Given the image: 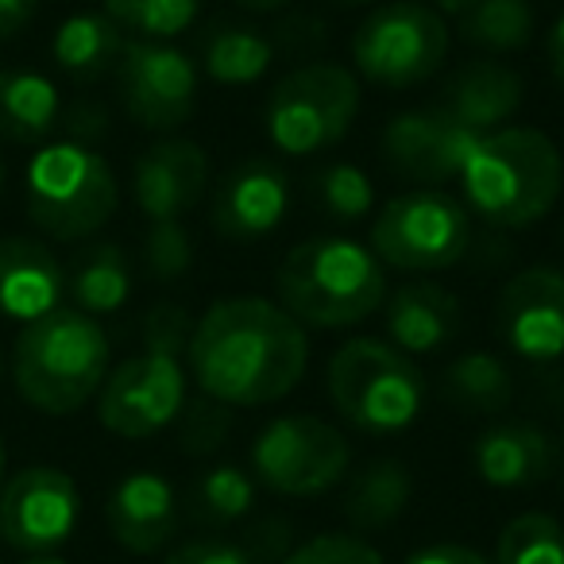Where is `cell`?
<instances>
[{
    "label": "cell",
    "instance_id": "cell-8",
    "mask_svg": "<svg viewBox=\"0 0 564 564\" xmlns=\"http://www.w3.org/2000/svg\"><path fill=\"white\" fill-rule=\"evenodd\" d=\"M356 112H360V78L348 66L310 63L271 89L263 120L274 148L306 159L345 140Z\"/></svg>",
    "mask_w": 564,
    "mask_h": 564
},
{
    "label": "cell",
    "instance_id": "cell-45",
    "mask_svg": "<svg viewBox=\"0 0 564 564\" xmlns=\"http://www.w3.org/2000/svg\"><path fill=\"white\" fill-rule=\"evenodd\" d=\"M4 460L9 456H4V441H0V491H4Z\"/></svg>",
    "mask_w": 564,
    "mask_h": 564
},
{
    "label": "cell",
    "instance_id": "cell-35",
    "mask_svg": "<svg viewBox=\"0 0 564 564\" xmlns=\"http://www.w3.org/2000/svg\"><path fill=\"white\" fill-rule=\"evenodd\" d=\"M143 263L159 282H174L194 267V243L182 220H155L143 240Z\"/></svg>",
    "mask_w": 564,
    "mask_h": 564
},
{
    "label": "cell",
    "instance_id": "cell-15",
    "mask_svg": "<svg viewBox=\"0 0 564 564\" xmlns=\"http://www.w3.org/2000/svg\"><path fill=\"white\" fill-rule=\"evenodd\" d=\"M499 333L510 352L533 364L564 356V271L525 267L499 294Z\"/></svg>",
    "mask_w": 564,
    "mask_h": 564
},
{
    "label": "cell",
    "instance_id": "cell-10",
    "mask_svg": "<svg viewBox=\"0 0 564 564\" xmlns=\"http://www.w3.org/2000/svg\"><path fill=\"white\" fill-rule=\"evenodd\" d=\"M352 445L333 422L314 414H286L267 422L251 441V471L274 495L314 499L348 476Z\"/></svg>",
    "mask_w": 564,
    "mask_h": 564
},
{
    "label": "cell",
    "instance_id": "cell-17",
    "mask_svg": "<svg viewBox=\"0 0 564 564\" xmlns=\"http://www.w3.org/2000/svg\"><path fill=\"white\" fill-rule=\"evenodd\" d=\"M286 205H291L286 174L267 159H248L220 178L213 194V228L225 240L251 243L282 225Z\"/></svg>",
    "mask_w": 564,
    "mask_h": 564
},
{
    "label": "cell",
    "instance_id": "cell-7",
    "mask_svg": "<svg viewBox=\"0 0 564 564\" xmlns=\"http://www.w3.org/2000/svg\"><path fill=\"white\" fill-rule=\"evenodd\" d=\"M28 213L51 240H86L101 232L120 205V186L105 155L86 143H47L24 174Z\"/></svg>",
    "mask_w": 564,
    "mask_h": 564
},
{
    "label": "cell",
    "instance_id": "cell-5",
    "mask_svg": "<svg viewBox=\"0 0 564 564\" xmlns=\"http://www.w3.org/2000/svg\"><path fill=\"white\" fill-rule=\"evenodd\" d=\"M112 371V348L97 317L74 306L32 322L12 352V379L28 406L66 417L97 399Z\"/></svg>",
    "mask_w": 564,
    "mask_h": 564
},
{
    "label": "cell",
    "instance_id": "cell-42",
    "mask_svg": "<svg viewBox=\"0 0 564 564\" xmlns=\"http://www.w3.org/2000/svg\"><path fill=\"white\" fill-rule=\"evenodd\" d=\"M236 4L248 12H274V9H282V4H291V0H236Z\"/></svg>",
    "mask_w": 564,
    "mask_h": 564
},
{
    "label": "cell",
    "instance_id": "cell-16",
    "mask_svg": "<svg viewBox=\"0 0 564 564\" xmlns=\"http://www.w3.org/2000/svg\"><path fill=\"white\" fill-rule=\"evenodd\" d=\"M209 186V155L194 140L151 143L132 166V197L143 217L182 220Z\"/></svg>",
    "mask_w": 564,
    "mask_h": 564
},
{
    "label": "cell",
    "instance_id": "cell-29",
    "mask_svg": "<svg viewBox=\"0 0 564 564\" xmlns=\"http://www.w3.org/2000/svg\"><path fill=\"white\" fill-rule=\"evenodd\" d=\"M274 63V47L263 32L220 24L202 47V66L217 86H256Z\"/></svg>",
    "mask_w": 564,
    "mask_h": 564
},
{
    "label": "cell",
    "instance_id": "cell-25",
    "mask_svg": "<svg viewBox=\"0 0 564 564\" xmlns=\"http://www.w3.org/2000/svg\"><path fill=\"white\" fill-rule=\"evenodd\" d=\"M63 97L40 70H0V135L12 143H40L55 132Z\"/></svg>",
    "mask_w": 564,
    "mask_h": 564
},
{
    "label": "cell",
    "instance_id": "cell-41",
    "mask_svg": "<svg viewBox=\"0 0 564 564\" xmlns=\"http://www.w3.org/2000/svg\"><path fill=\"white\" fill-rule=\"evenodd\" d=\"M549 70H553L556 86L564 89V12L556 17V24L549 28Z\"/></svg>",
    "mask_w": 564,
    "mask_h": 564
},
{
    "label": "cell",
    "instance_id": "cell-47",
    "mask_svg": "<svg viewBox=\"0 0 564 564\" xmlns=\"http://www.w3.org/2000/svg\"><path fill=\"white\" fill-rule=\"evenodd\" d=\"M0 371H4V360H0Z\"/></svg>",
    "mask_w": 564,
    "mask_h": 564
},
{
    "label": "cell",
    "instance_id": "cell-37",
    "mask_svg": "<svg viewBox=\"0 0 564 564\" xmlns=\"http://www.w3.org/2000/svg\"><path fill=\"white\" fill-rule=\"evenodd\" d=\"M240 545L251 556V564H282L294 549V525L279 514H267L256 525H248Z\"/></svg>",
    "mask_w": 564,
    "mask_h": 564
},
{
    "label": "cell",
    "instance_id": "cell-11",
    "mask_svg": "<svg viewBox=\"0 0 564 564\" xmlns=\"http://www.w3.org/2000/svg\"><path fill=\"white\" fill-rule=\"evenodd\" d=\"M471 243V217L445 189H410L379 209L368 248L399 271H445Z\"/></svg>",
    "mask_w": 564,
    "mask_h": 564
},
{
    "label": "cell",
    "instance_id": "cell-4",
    "mask_svg": "<svg viewBox=\"0 0 564 564\" xmlns=\"http://www.w3.org/2000/svg\"><path fill=\"white\" fill-rule=\"evenodd\" d=\"M279 306L299 325L348 329L387 302V274L368 243L348 236H314L282 259L274 274Z\"/></svg>",
    "mask_w": 564,
    "mask_h": 564
},
{
    "label": "cell",
    "instance_id": "cell-32",
    "mask_svg": "<svg viewBox=\"0 0 564 564\" xmlns=\"http://www.w3.org/2000/svg\"><path fill=\"white\" fill-rule=\"evenodd\" d=\"M491 564H564V530L545 510H525L502 525Z\"/></svg>",
    "mask_w": 564,
    "mask_h": 564
},
{
    "label": "cell",
    "instance_id": "cell-21",
    "mask_svg": "<svg viewBox=\"0 0 564 564\" xmlns=\"http://www.w3.org/2000/svg\"><path fill=\"white\" fill-rule=\"evenodd\" d=\"M437 109L479 135L499 132L522 109V78L510 66L479 58V63L460 66L445 82V89L437 97Z\"/></svg>",
    "mask_w": 564,
    "mask_h": 564
},
{
    "label": "cell",
    "instance_id": "cell-20",
    "mask_svg": "<svg viewBox=\"0 0 564 564\" xmlns=\"http://www.w3.org/2000/svg\"><path fill=\"white\" fill-rule=\"evenodd\" d=\"M387 345L406 356H430L445 348L460 329V302L441 282L414 279L383 302Z\"/></svg>",
    "mask_w": 564,
    "mask_h": 564
},
{
    "label": "cell",
    "instance_id": "cell-19",
    "mask_svg": "<svg viewBox=\"0 0 564 564\" xmlns=\"http://www.w3.org/2000/svg\"><path fill=\"white\" fill-rule=\"evenodd\" d=\"M66 271L55 251L28 236L0 240V314L12 322H40L63 306Z\"/></svg>",
    "mask_w": 564,
    "mask_h": 564
},
{
    "label": "cell",
    "instance_id": "cell-43",
    "mask_svg": "<svg viewBox=\"0 0 564 564\" xmlns=\"http://www.w3.org/2000/svg\"><path fill=\"white\" fill-rule=\"evenodd\" d=\"M24 564H70V561H63V556H32V561H24Z\"/></svg>",
    "mask_w": 564,
    "mask_h": 564
},
{
    "label": "cell",
    "instance_id": "cell-40",
    "mask_svg": "<svg viewBox=\"0 0 564 564\" xmlns=\"http://www.w3.org/2000/svg\"><path fill=\"white\" fill-rule=\"evenodd\" d=\"M40 0H0V40H12L32 24Z\"/></svg>",
    "mask_w": 564,
    "mask_h": 564
},
{
    "label": "cell",
    "instance_id": "cell-24",
    "mask_svg": "<svg viewBox=\"0 0 564 564\" xmlns=\"http://www.w3.org/2000/svg\"><path fill=\"white\" fill-rule=\"evenodd\" d=\"M441 17L460 32L471 47L522 51L533 40V4L530 0H441Z\"/></svg>",
    "mask_w": 564,
    "mask_h": 564
},
{
    "label": "cell",
    "instance_id": "cell-14",
    "mask_svg": "<svg viewBox=\"0 0 564 564\" xmlns=\"http://www.w3.org/2000/svg\"><path fill=\"white\" fill-rule=\"evenodd\" d=\"M484 140L471 128L456 124L437 105L399 112L383 128V155L402 178L422 182V189H437L441 182L460 178L471 148Z\"/></svg>",
    "mask_w": 564,
    "mask_h": 564
},
{
    "label": "cell",
    "instance_id": "cell-34",
    "mask_svg": "<svg viewBox=\"0 0 564 564\" xmlns=\"http://www.w3.org/2000/svg\"><path fill=\"white\" fill-rule=\"evenodd\" d=\"M178 417H182L178 441L189 456H213L228 437H232V406L209 399V394L186 402Z\"/></svg>",
    "mask_w": 564,
    "mask_h": 564
},
{
    "label": "cell",
    "instance_id": "cell-39",
    "mask_svg": "<svg viewBox=\"0 0 564 564\" xmlns=\"http://www.w3.org/2000/svg\"><path fill=\"white\" fill-rule=\"evenodd\" d=\"M406 564H491V561L484 553H476V549L445 541V545H425L417 553H410Z\"/></svg>",
    "mask_w": 564,
    "mask_h": 564
},
{
    "label": "cell",
    "instance_id": "cell-23",
    "mask_svg": "<svg viewBox=\"0 0 564 564\" xmlns=\"http://www.w3.org/2000/svg\"><path fill=\"white\" fill-rule=\"evenodd\" d=\"M410 499H414V476L402 460H371L348 479V491H345V518L352 522V530H387L394 525L402 514H406Z\"/></svg>",
    "mask_w": 564,
    "mask_h": 564
},
{
    "label": "cell",
    "instance_id": "cell-12",
    "mask_svg": "<svg viewBox=\"0 0 564 564\" xmlns=\"http://www.w3.org/2000/svg\"><path fill=\"white\" fill-rule=\"evenodd\" d=\"M120 101L148 132H174L197 109V66L171 43L132 40L117 63Z\"/></svg>",
    "mask_w": 564,
    "mask_h": 564
},
{
    "label": "cell",
    "instance_id": "cell-18",
    "mask_svg": "<svg viewBox=\"0 0 564 564\" xmlns=\"http://www.w3.org/2000/svg\"><path fill=\"white\" fill-rule=\"evenodd\" d=\"M105 518L120 549L151 556L171 545V538L178 533V495L171 479H163L159 471H132L112 487Z\"/></svg>",
    "mask_w": 564,
    "mask_h": 564
},
{
    "label": "cell",
    "instance_id": "cell-33",
    "mask_svg": "<svg viewBox=\"0 0 564 564\" xmlns=\"http://www.w3.org/2000/svg\"><path fill=\"white\" fill-rule=\"evenodd\" d=\"M314 197L325 209V217L337 225H356L368 213H376V182L356 163H329L317 171Z\"/></svg>",
    "mask_w": 564,
    "mask_h": 564
},
{
    "label": "cell",
    "instance_id": "cell-30",
    "mask_svg": "<svg viewBox=\"0 0 564 564\" xmlns=\"http://www.w3.org/2000/svg\"><path fill=\"white\" fill-rule=\"evenodd\" d=\"M251 507H256V479L236 464H217L202 471L189 491V510L205 525L240 522L243 514H251Z\"/></svg>",
    "mask_w": 564,
    "mask_h": 564
},
{
    "label": "cell",
    "instance_id": "cell-22",
    "mask_svg": "<svg viewBox=\"0 0 564 564\" xmlns=\"http://www.w3.org/2000/svg\"><path fill=\"white\" fill-rule=\"evenodd\" d=\"M479 479L499 491H522L553 471V441L530 422H495L471 448Z\"/></svg>",
    "mask_w": 564,
    "mask_h": 564
},
{
    "label": "cell",
    "instance_id": "cell-2",
    "mask_svg": "<svg viewBox=\"0 0 564 564\" xmlns=\"http://www.w3.org/2000/svg\"><path fill=\"white\" fill-rule=\"evenodd\" d=\"M456 182L479 220L495 228H530L553 213L564 186V163L545 132L507 124L471 148Z\"/></svg>",
    "mask_w": 564,
    "mask_h": 564
},
{
    "label": "cell",
    "instance_id": "cell-6",
    "mask_svg": "<svg viewBox=\"0 0 564 564\" xmlns=\"http://www.w3.org/2000/svg\"><path fill=\"white\" fill-rule=\"evenodd\" d=\"M329 399L352 430L391 437L417 422L425 406V379L414 356L387 340L356 337L333 352Z\"/></svg>",
    "mask_w": 564,
    "mask_h": 564
},
{
    "label": "cell",
    "instance_id": "cell-38",
    "mask_svg": "<svg viewBox=\"0 0 564 564\" xmlns=\"http://www.w3.org/2000/svg\"><path fill=\"white\" fill-rule=\"evenodd\" d=\"M163 564H251L240 541H220V538H197L178 545Z\"/></svg>",
    "mask_w": 564,
    "mask_h": 564
},
{
    "label": "cell",
    "instance_id": "cell-9",
    "mask_svg": "<svg viewBox=\"0 0 564 564\" xmlns=\"http://www.w3.org/2000/svg\"><path fill=\"white\" fill-rule=\"evenodd\" d=\"M445 17L417 0H391L352 32V66L383 89H410L430 82L448 58Z\"/></svg>",
    "mask_w": 564,
    "mask_h": 564
},
{
    "label": "cell",
    "instance_id": "cell-1",
    "mask_svg": "<svg viewBox=\"0 0 564 564\" xmlns=\"http://www.w3.org/2000/svg\"><path fill=\"white\" fill-rule=\"evenodd\" d=\"M310 337L279 302L240 294L220 299L194 322L186 368L202 394L232 410L271 406L302 383Z\"/></svg>",
    "mask_w": 564,
    "mask_h": 564
},
{
    "label": "cell",
    "instance_id": "cell-46",
    "mask_svg": "<svg viewBox=\"0 0 564 564\" xmlns=\"http://www.w3.org/2000/svg\"><path fill=\"white\" fill-rule=\"evenodd\" d=\"M0 189H4V163H0Z\"/></svg>",
    "mask_w": 564,
    "mask_h": 564
},
{
    "label": "cell",
    "instance_id": "cell-31",
    "mask_svg": "<svg viewBox=\"0 0 564 564\" xmlns=\"http://www.w3.org/2000/svg\"><path fill=\"white\" fill-rule=\"evenodd\" d=\"M205 0H105V17L135 40L166 43L194 28Z\"/></svg>",
    "mask_w": 564,
    "mask_h": 564
},
{
    "label": "cell",
    "instance_id": "cell-13",
    "mask_svg": "<svg viewBox=\"0 0 564 564\" xmlns=\"http://www.w3.org/2000/svg\"><path fill=\"white\" fill-rule=\"evenodd\" d=\"M82 495L63 468L35 464L4 484L0 491V538L4 545L32 556H51L78 530Z\"/></svg>",
    "mask_w": 564,
    "mask_h": 564
},
{
    "label": "cell",
    "instance_id": "cell-27",
    "mask_svg": "<svg viewBox=\"0 0 564 564\" xmlns=\"http://www.w3.org/2000/svg\"><path fill=\"white\" fill-rule=\"evenodd\" d=\"M70 299L74 310L89 317L117 314L132 299V263L120 243H94L70 271Z\"/></svg>",
    "mask_w": 564,
    "mask_h": 564
},
{
    "label": "cell",
    "instance_id": "cell-26",
    "mask_svg": "<svg viewBox=\"0 0 564 564\" xmlns=\"http://www.w3.org/2000/svg\"><path fill=\"white\" fill-rule=\"evenodd\" d=\"M124 43V32L105 12H74L58 24L55 40H51V55L70 78L89 82L117 70Z\"/></svg>",
    "mask_w": 564,
    "mask_h": 564
},
{
    "label": "cell",
    "instance_id": "cell-36",
    "mask_svg": "<svg viewBox=\"0 0 564 564\" xmlns=\"http://www.w3.org/2000/svg\"><path fill=\"white\" fill-rule=\"evenodd\" d=\"M282 564H383V556L352 533H322L306 545H294Z\"/></svg>",
    "mask_w": 564,
    "mask_h": 564
},
{
    "label": "cell",
    "instance_id": "cell-3",
    "mask_svg": "<svg viewBox=\"0 0 564 564\" xmlns=\"http://www.w3.org/2000/svg\"><path fill=\"white\" fill-rule=\"evenodd\" d=\"M194 317L182 306H155L143 322V352L109 371L97 394V417L124 441L155 437L186 406V348Z\"/></svg>",
    "mask_w": 564,
    "mask_h": 564
},
{
    "label": "cell",
    "instance_id": "cell-48",
    "mask_svg": "<svg viewBox=\"0 0 564 564\" xmlns=\"http://www.w3.org/2000/svg\"><path fill=\"white\" fill-rule=\"evenodd\" d=\"M0 564H4V561H0Z\"/></svg>",
    "mask_w": 564,
    "mask_h": 564
},
{
    "label": "cell",
    "instance_id": "cell-44",
    "mask_svg": "<svg viewBox=\"0 0 564 564\" xmlns=\"http://www.w3.org/2000/svg\"><path fill=\"white\" fill-rule=\"evenodd\" d=\"M333 4H340V9H364V4H371V0H333Z\"/></svg>",
    "mask_w": 564,
    "mask_h": 564
},
{
    "label": "cell",
    "instance_id": "cell-28",
    "mask_svg": "<svg viewBox=\"0 0 564 564\" xmlns=\"http://www.w3.org/2000/svg\"><path fill=\"white\" fill-rule=\"evenodd\" d=\"M445 399L464 414H502L514 394V379L502 356L495 352H464L441 376Z\"/></svg>",
    "mask_w": 564,
    "mask_h": 564
}]
</instances>
